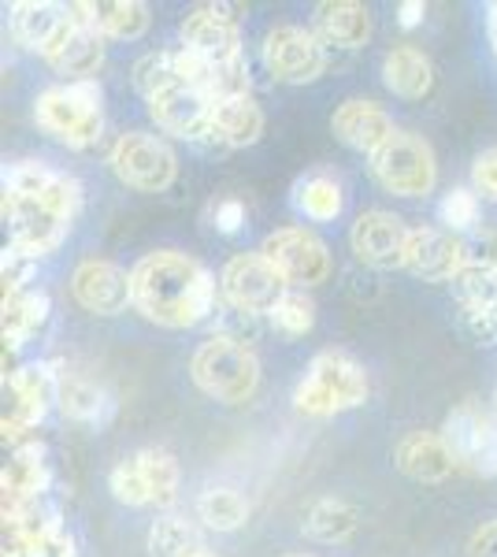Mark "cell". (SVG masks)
<instances>
[{
	"label": "cell",
	"mask_w": 497,
	"mask_h": 557,
	"mask_svg": "<svg viewBox=\"0 0 497 557\" xmlns=\"http://www.w3.org/2000/svg\"><path fill=\"white\" fill-rule=\"evenodd\" d=\"M78 212H83V186L71 175L52 172L38 160H20L4 168L0 215H4L15 249L30 257L57 253Z\"/></svg>",
	"instance_id": "6da1fadb"
},
{
	"label": "cell",
	"mask_w": 497,
	"mask_h": 557,
	"mask_svg": "<svg viewBox=\"0 0 497 557\" xmlns=\"http://www.w3.org/2000/svg\"><path fill=\"white\" fill-rule=\"evenodd\" d=\"M131 283L134 309L160 327H197L215 305V283L208 268L178 249H157L141 257L131 272Z\"/></svg>",
	"instance_id": "7a4b0ae2"
},
{
	"label": "cell",
	"mask_w": 497,
	"mask_h": 557,
	"mask_svg": "<svg viewBox=\"0 0 497 557\" xmlns=\"http://www.w3.org/2000/svg\"><path fill=\"white\" fill-rule=\"evenodd\" d=\"M34 120L45 134L71 149H89L104 134V94L94 83H63L45 89L34 104Z\"/></svg>",
	"instance_id": "3957f363"
},
{
	"label": "cell",
	"mask_w": 497,
	"mask_h": 557,
	"mask_svg": "<svg viewBox=\"0 0 497 557\" xmlns=\"http://www.w3.org/2000/svg\"><path fill=\"white\" fill-rule=\"evenodd\" d=\"M197 391L208 394L223 406H241L257 394L260 386V361L246 343H234L227 335H212L208 343L197 346L189 361Z\"/></svg>",
	"instance_id": "277c9868"
},
{
	"label": "cell",
	"mask_w": 497,
	"mask_h": 557,
	"mask_svg": "<svg viewBox=\"0 0 497 557\" xmlns=\"http://www.w3.org/2000/svg\"><path fill=\"white\" fill-rule=\"evenodd\" d=\"M294 401L305 417H334L368 401V375L352 357L338 349H323L312 357L305 380L297 383Z\"/></svg>",
	"instance_id": "5b68a950"
},
{
	"label": "cell",
	"mask_w": 497,
	"mask_h": 557,
	"mask_svg": "<svg viewBox=\"0 0 497 557\" xmlns=\"http://www.w3.org/2000/svg\"><path fill=\"white\" fill-rule=\"evenodd\" d=\"M372 172L383 183V190L397 197H423L435 190L438 183V164L435 149L420 138V134L397 131L390 141L372 157Z\"/></svg>",
	"instance_id": "8992f818"
},
{
	"label": "cell",
	"mask_w": 497,
	"mask_h": 557,
	"mask_svg": "<svg viewBox=\"0 0 497 557\" xmlns=\"http://www.w3.org/2000/svg\"><path fill=\"white\" fill-rule=\"evenodd\" d=\"M108 164H112V172L123 186H131V190H138V194L167 190L178 175V160L167 141L157 138V134H141V131L123 134L112 146Z\"/></svg>",
	"instance_id": "52a82bcc"
},
{
	"label": "cell",
	"mask_w": 497,
	"mask_h": 557,
	"mask_svg": "<svg viewBox=\"0 0 497 557\" xmlns=\"http://www.w3.org/2000/svg\"><path fill=\"white\" fill-rule=\"evenodd\" d=\"M220 290L231 309L249 312V317H271L275 305L290 294V283L257 249V253H238L227 260L220 275Z\"/></svg>",
	"instance_id": "ba28073f"
},
{
	"label": "cell",
	"mask_w": 497,
	"mask_h": 557,
	"mask_svg": "<svg viewBox=\"0 0 497 557\" xmlns=\"http://www.w3.org/2000/svg\"><path fill=\"white\" fill-rule=\"evenodd\" d=\"M260 57H264L268 75L286 86L315 83L327 71V45L315 38V30H305V26L294 23L268 30L264 45H260Z\"/></svg>",
	"instance_id": "9c48e42d"
},
{
	"label": "cell",
	"mask_w": 497,
	"mask_h": 557,
	"mask_svg": "<svg viewBox=\"0 0 497 557\" xmlns=\"http://www.w3.org/2000/svg\"><path fill=\"white\" fill-rule=\"evenodd\" d=\"M183 49L194 52L197 60L215 67L238 64L241 57V26L238 15H231L227 4H197L186 12L183 26H178Z\"/></svg>",
	"instance_id": "30bf717a"
},
{
	"label": "cell",
	"mask_w": 497,
	"mask_h": 557,
	"mask_svg": "<svg viewBox=\"0 0 497 557\" xmlns=\"http://www.w3.org/2000/svg\"><path fill=\"white\" fill-rule=\"evenodd\" d=\"M446 446L457 457V469L475 475H497V417L479 409L475 401H464L446 417L438 431Z\"/></svg>",
	"instance_id": "8fae6325"
},
{
	"label": "cell",
	"mask_w": 497,
	"mask_h": 557,
	"mask_svg": "<svg viewBox=\"0 0 497 557\" xmlns=\"http://www.w3.org/2000/svg\"><path fill=\"white\" fill-rule=\"evenodd\" d=\"M260 253L278 268V275L290 283V290H309V286H320L331 275L327 246L305 227L271 231L264 246H260Z\"/></svg>",
	"instance_id": "7c38bea8"
},
{
	"label": "cell",
	"mask_w": 497,
	"mask_h": 557,
	"mask_svg": "<svg viewBox=\"0 0 497 557\" xmlns=\"http://www.w3.org/2000/svg\"><path fill=\"white\" fill-rule=\"evenodd\" d=\"M71 294L94 317H120L126 305H134L131 272L112 260H83L71 275Z\"/></svg>",
	"instance_id": "4fadbf2b"
},
{
	"label": "cell",
	"mask_w": 497,
	"mask_h": 557,
	"mask_svg": "<svg viewBox=\"0 0 497 557\" xmlns=\"http://www.w3.org/2000/svg\"><path fill=\"white\" fill-rule=\"evenodd\" d=\"M468 260V246L453 231L438 227H412L405 246V272H412L423 283H453Z\"/></svg>",
	"instance_id": "5bb4252c"
},
{
	"label": "cell",
	"mask_w": 497,
	"mask_h": 557,
	"mask_svg": "<svg viewBox=\"0 0 497 557\" xmlns=\"http://www.w3.org/2000/svg\"><path fill=\"white\" fill-rule=\"evenodd\" d=\"M409 231L401 223V215L372 209L364 215H357L349 231V246L357 253L360 264L368 268H405V246H409Z\"/></svg>",
	"instance_id": "9a60e30c"
},
{
	"label": "cell",
	"mask_w": 497,
	"mask_h": 557,
	"mask_svg": "<svg viewBox=\"0 0 497 557\" xmlns=\"http://www.w3.org/2000/svg\"><path fill=\"white\" fill-rule=\"evenodd\" d=\"M8 15H12V34L20 38V45H26V49L38 52L45 60H49L52 52L67 41V34L78 26L71 8L49 4V0H20V4L8 8Z\"/></svg>",
	"instance_id": "2e32d148"
},
{
	"label": "cell",
	"mask_w": 497,
	"mask_h": 557,
	"mask_svg": "<svg viewBox=\"0 0 497 557\" xmlns=\"http://www.w3.org/2000/svg\"><path fill=\"white\" fill-rule=\"evenodd\" d=\"M212 104L194 86H171L164 94L149 97V115L160 131L186 141H212Z\"/></svg>",
	"instance_id": "e0dca14e"
},
{
	"label": "cell",
	"mask_w": 497,
	"mask_h": 557,
	"mask_svg": "<svg viewBox=\"0 0 497 557\" xmlns=\"http://www.w3.org/2000/svg\"><path fill=\"white\" fill-rule=\"evenodd\" d=\"M331 131H334V138H338L341 146H349L357 152H368V157H375V152L397 134L394 120L375 101L338 104V108H334V115H331Z\"/></svg>",
	"instance_id": "ac0fdd59"
},
{
	"label": "cell",
	"mask_w": 497,
	"mask_h": 557,
	"mask_svg": "<svg viewBox=\"0 0 497 557\" xmlns=\"http://www.w3.org/2000/svg\"><path fill=\"white\" fill-rule=\"evenodd\" d=\"M57 386H60V372H52V364H23L8 375V394H12V406H8L4 417L15 420L23 428H34L45 420V412L57 401Z\"/></svg>",
	"instance_id": "d6986e66"
},
{
	"label": "cell",
	"mask_w": 497,
	"mask_h": 557,
	"mask_svg": "<svg viewBox=\"0 0 497 557\" xmlns=\"http://www.w3.org/2000/svg\"><path fill=\"white\" fill-rule=\"evenodd\" d=\"M394 465L415 483H442L457 469V457L446 446V438L435 431H409L394 446Z\"/></svg>",
	"instance_id": "ffe728a7"
},
{
	"label": "cell",
	"mask_w": 497,
	"mask_h": 557,
	"mask_svg": "<svg viewBox=\"0 0 497 557\" xmlns=\"http://www.w3.org/2000/svg\"><path fill=\"white\" fill-rule=\"evenodd\" d=\"M315 38L334 49H360L372 38V12L357 0H323L312 15Z\"/></svg>",
	"instance_id": "44dd1931"
},
{
	"label": "cell",
	"mask_w": 497,
	"mask_h": 557,
	"mask_svg": "<svg viewBox=\"0 0 497 557\" xmlns=\"http://www.w3.org/2000/svg\"><path fill=\"white\" fill-rule=\"evenodd\" d=\"M75 20L94 26L101 38L112 41H134L149 30V4L141 0H94V4H71Z\"/></svg>",
	"instance_id": "7402d4cb"
},
{
	"label": "cell",
	"mask_w": 497,
	"mask_h": 557,
	"mask_svg": "<svg viewBox=\"0 0 497 557\" xmlns=\"http://www.w3.org/2000/svg\"><path fill=\"white\" fill-rule=\"evenodd\" d=\"M264 134V108L252 97H223L212 104V146L246 149Z\"/></svg>",
	"instance_id": "603a6c76"
},
{
	"label": "cell",
	"mask_w": 497,
	"mask_h": 557,
	"mask_svg": "<svg viewBox=\"0 0 497 557\" xmlns=\"http://www.w3.org/2000/svg\"><path fill=\"white\" fill-rule=\"evenodd\" d=\"M104 49L108 45L101 34L78 20L75 30L67 34V41L49 57V67L67 78V83H94V75L104 67Z\"/></svg>",
	"instance_id": "cb8c5ba5"
},
{
	"label": "cell",
	"mask_w": 497,
	"mask_h": 557,
	"mask_svg": "<svg viewBox=\"0 0 497 557\" xmlns=\"http://www.w3.org/2000/svg\"><path fill=\"white\" fill-rule=\"evenodd\" d=\"M0 487H4V513H15V509L38 502L45 487H49V469L41 461V443L26 446V450H15L12 461L0 472Z\"/></svg>",
	"instance_id": "d4e9b609"
},
{
	"label": "cell",
	"mask_w": 497,
	"mask_h": 557,
	"mask_svg": "<svg viewBox=\"0 0 497 557\" xmlns=\"http://www.w3.org/2000/svg\"><path fill=\"white\" fill-rule=\"evenodd\" d=\"M383 83L390 94L405 97V101H420L435 86V67H431V60L420 49L397 45V49L383 57Z\"/></svg>",
	"instance_id": "484cf974"
},
{
	"label": "cell",
	"mask_w": 497,
	"mask_h": 557,
	"mask_svg": "<svg viewBox=\"0 0 497 557\" xmlns=\"http://www.w3.org/2000/svg\"><path fill=\"white\" fill-rule=\"evenodd\" d=\"M57 406L63 417L78 420V424H104V420L112 417V401H108V394L101 386L71 372H60Z\"/></svg>",
	"instance_id": "4316f807"
},
{
	"label": "cell",
	"mask_w": 497,
	"mask_h": 557,
	"mask_svg": "<svg viewBox=\"0 0 497 557\" xmlns=\"http://www.w3.org/2000/svg\"><path fill=\"white\" fill-rule=\"evenodd\" d=\"M4 343L8 346H23L34 331L49 320V294L45 290H4Z\"/></svg>",
	"instance_id": "83f0119b"
},
{
	"label": "cell",
	"mask_w": 497,
	"mask_h": 557,
	"mask_svg": "<svg viewBox=\"0 0 497 557\" xmlns=\"http://www.w3.org/2000/svg\"><path fill=\"white\" fill-rule=\"evenodd\" d=\"M357 524H360L357 509L341 498H320L305 513V535L315 539V543H346L357 532Z\"/></svg>",
	"instance_id": "f1b7e54d"
},
{
	"label": "cell",
	"mask_w": 497,
	"mask_h": 557,
	"mask_svg": "<svg viewBox=\"0 0 497 557\" xmlns=\"http://www.w3.org/2000/svg\"><path fill=\"white\" fill-rule=\"evenodd\" d=\"M186 75H183V49H157V52H146V57L134 64V89L141 97H157L164 94L171 86H183Z\"/></svg>",
	"instance_id": "f546056e"
},
{
	"label": "cell",
	"mask_w": 497,
	"mask_h": 557,
	"mask_svg": "<svg viewBox=\"0 0 497 557\" xmlns=\"http://www.w3.org/2000/svg\"><path fill=\"white\" fill-rule=\"evenodd\" d=\"M294 205L297 212H305L315 223L338 220L341 209H346V194H341L338 178L331 175H309L294 186Z\"/></svg>",
	"instance_id": "4dcf8cb0"
},
{
	"label": "cell",
	"mask_w": 497,
	"mask_h": 557,
	"mask_svg": "<svg viewBox=\"0 0 497 557\" xmlns=\"http://www.w3.org/2000/svg\"><path fill=\"white\" fill-rule=\"evenodd\" d=\"M149 554L152 557H197V554H204L201 532H197L189 520L164 513L160 520H152V528H149Z\"/></svg>",
	"instance_id": "1f68e13d"
},
{
	"label": "cell",
	"mask_w": 497,
	"mask_h": 557,
	"mask_svg": "<svg viewBox=\"0 0 497 557\" xmlns=\"http://www.w3.org/2000/svg\"><path fill=\"white\" fill-rule=\"evenodd\" d=\"M197 517H201L212 532H238L249 520V502H246V494H238L234 487H208L201 498H197Z\"/></svg>",
	"instance_id": "d6a6232c"
},
{
	"label": "cell",
	"mask_w": 497,
	"mask_h": 557,
	"mask_svg": "<svg viewBox=\"0 0 497 557\" xmlns=\"http://www.w3.org/2000/svg\"><path fill=\"white\" fill-rule=\"evenodd\" d=\"M453 290L460 305H479V309L497 312V260L468 257L453 278Z\"/></svg>",
	"instance_id": "836d02e7"
},
{
	"label": "cell",
	"mask_w": 497,
	"mask_h": 557,
	"mask_svg": "<svg viewBox=\"0 0 497 557\" xmlns=\"http://www.w3.org/2000/svg\"><path fill=\"white\" fill-rule=\"evenodd\" d=\"M141 465V472H146V483H149V494H152V506L157 509H171L178 498V461L171 457L167 450H157V446H149V450L134 454Z\"/></svg>",
	"instance_id": "e575fe53"
},
{
	"label": "cell",
	"mask_w": 497,
	"mask_h": 557,
	"mask_svg": "<svg viewBox=\"0 0 497 557\" xmlns=\"http://www.w3.org/2000/svg\"><path fill=\"white\" fill-rule=\"evenodd\" d=\"M108 487H112L115 502L123 506H152V494L146 483V472H141L138 457H123L112 472H108Z\"/></svg>",
	"instance_id": "d590c367"
},
{
	"label": "cell",
	"mask_w": 497,
	"mask_h": 557,
	"mask_svg": "<svg viewBox=\"0 0 497 557\" xmlns=\"http://www.w3.org/2000/svg\"><path fill=\"white\" fill-rule=\"evenodd\" d=\"M271 323H275L283 335H309L312 323H315V301L309 298L305 290H290L283 301L275 305V312H271Z\"/></svg>",
	"instance_id": "8d00e7d4"
},
{
	"label": "cell",
	"mask_w": 497,
	"mask_h": 557,
	"mask_svg": "<svg viewBox=\"0 0 497 557\" xmlns=\"http://www.w3.org/2000/svg\"><path fill=\"white\" fill-rule=\"evenodd\" d=\"M438 215H442V223H446L449 231L475 227V220H479V194L464 190V186H460V190H449L446 197H442Z\"/></svg>",
	"instance_id": "74e56055"
},
{
	"label": "cell",
	"mask_w": 497,
	"mask_h": 557,
	"mask_svg": "<svg viewBox=\"0 0 497 557\" xmlns=\"http://www.w3.org/2000/svg\"><path fill=\"white\" fill-rule=\"evenodd\" d=\"M34 272H38V257L23 253V249L8 246L4 260H0V278H4V290H30Z\"/></svg>",
	"instance_id": "f35d334b"
},
{
	"label": "cell",
	"mask_w": 497,
	"mask_h": 557,
	"mask_svg": "<svg viewBox=\"0 0 497 557\" xmlns=\"http://www.w3.org/2000/svg\"><path fill=\"white\" fill-rule=\"evenodd\" d=\"M460 331L475 346H497V312L479 305H460Z\"/></svg>",
	"instance_id": "ab89813d"
},
{
	"label": "cell",
	"mask_w": 497,
	"mask_h": 557,
	"mask_svg": "<svg viewBox=\"0 0 497 557\" xmlns=\"http://www.w3.org/2000/svg\"><path fill=\"white\" fill-rule=\"evenodd\" d=\"M472 186H475V194H483V197H490V201H497V146L475 157Z\"/></svg>",
	"instance_id": "60d3db41"
},
{
	"label": "cell",
	"mask_w": 497,
	"mask_h": 557,
	"mask_svg": "<svg viewBox=\"0 0 497 557\" xmlns=\"http://www.w3.org/2000/svg\"><path fill=\"white\" fill-rule=\"evenodd\" d=\"M241 223H246V205L241 201H220L215 205V227L223 231V235H234V231H241Z\"/></svg>",
	"instance_id": "b9f144b4"
},
{
	"label": "cell",
	"mask_w": 497,
	"mask_h": 557,
	"mask_svg": "<svg viewBox=\"0 0 497 557\" xmlns=\"http://www.w3.org/2000/svg\"><path fill=\"white\" fill-rule=\"evenodd\" d=\"M468 554L472 557H497V520L486 528H479L472 535V543H468Z\"/></svg>",
	"instance_id": "7bdbcfd3"
},
{
	"label": "cell",
	"mask_w": 497,
	"mask_h": 557,
	"mask_svg": "<svg viewBox=\"0 0 497 557\" xmlns=\"http://www.w3.org/2000/svg\"><path fill=\"white\" fill-rule=\"evenodd\" d=\"M423 15H427V4H423V0H405V4L397 8V23H401L405 30L420 26V23H423Z\"/></svg>",
	"instance_id": "ee69618b"
},
{
	"label": "cell",
	"mask_w": 497,
	"mask_h": 557,
	"mask_svg": "<svg viewBox=\"0 0 497 557\" xmlns=\"http://www.w3.org/2000/svg\"><path fill=\"white\" fill-rule=\"evenodd\" d=\"M486 26H490V41H494V57H497V4H490V15H486Z\"/></svg>",
	"instance_id": "f6af8a7d"
},
{
	"label": "cell",
	"mask_w": 497,
	"mask_h": 557,
	"mask_svg": "<svg viewBox=\"0 0 497 557\" xmlns=\"http://www.w3.org/2000/svg\"><path fill=\"white\" fill-rule=\"evenodd\" d=\"M283 557H305V554H283Z\"/></svg>",
	"instance_id": "bcb514c9"
},
{
	"label": "cell",
	"mask_w": 497,
	"mask_h": 557,
	"mask_svg": "<svg viewBox=\"0 0 497 557\" xmlns=\"http://www.w3.org/2000/svg\"><path fill=\"white\" fill-rule=\"evenodd\" d=\"M197 557H215V554H208V550H204V554H197Z\"/></svg>",
	"instance_id": "7dc6e473"
}]
</instances>
